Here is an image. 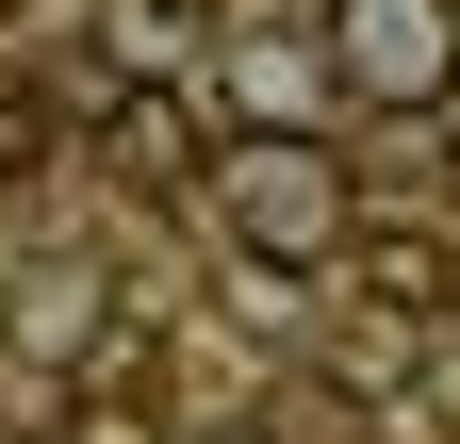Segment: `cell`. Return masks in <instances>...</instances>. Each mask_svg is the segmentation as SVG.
I'll use <instances>...</instances> for the list:
<instances>
[{
    "label": "cell",
    "instance_id": "277c9868",
    "mask_svg": "<svg viewBox=\"0 0 460 444\" xmlns=\"http://www.w3.org/2000/svg\"><path fill=\"white\" fill-rule=\"evenodd\" d=\"M99 132H115V164H132V182H181V164H198V83H115Z\"/></svg>",
    "mask_w": 460,
    "mask_h": 444
},
{
    "label": "cell",
    "instance_id": "9c48e42d",
    "mask_svg": "<svg viewBox=\"0 0 460 444\" xmlns=\"http://www.w3.org/2000/svg\"><path fill=\"white\" fill-rule=\"evenodd\" d=\"M33 444H66V428H33Z\"/></svg>",
    "mask_w": 460,
    "mask_h": 444
},
{
    "label": "cell",
    "instance_id": "6da1fadb",
    "mask_svg": "<svg viewBox=\"0 0 460 444\" xmlns=\"http://www.w3.org/2000/svg\"><path fill=\"white\" fill-rule=\"evenodd\" d=\"M198 214H214V247L230 263H263V280H296V263L345 247V164L313 132H230L198 164Z\"/></svg>",
    "mask_w": 460,
    "mask_h": 444
},
{
    "label": "cell",
    "instance_id": "52a82bcc",
    "mask_svg": "<svg viewBox=\"0 0 460 444\" xmlns=\"http://www.w3.org/2000/svg\"><path fill=\"white\" fill-rule=\"evenodd\" d=\"M33 164H49V99H17V83H0V182H33Z\"/></svg>",
    "mask_w": 460,
    "mask_h": 444
},
{
    "label": "cell",
    "instance_id": "5b68a950",
    "mask_svg": "<svg viewBox=\"0 0 460 444\" xmlns=\"http://www.w3.org/2000/svg\"><path fill=\"white\" fill-rule=\"evenodd\" d=\"M362 297H394V313H444V297H460V247H444V231H378V247H362Z\"/></svg>",
    "mask_w": 460,
    "mask_h": 444
},
{
    "label": "cell",
    "instance_id": "7a4b0ae2",
    "mask_svg": "<svg viewBox=\"0 0 460 444\" xmlns=\"http://www.w3.org/2000/svg\"><path fill=\"white\" fill-rule=\"evenodd\" d=\"M329 83L378 116H428L460 83V0H329Z\"/></svg>",
    "mask_w": 460,
    "mask_h": 444
},
{
    "label": "cell",
    "instance_id": "ba28073f",
    "mask_svg": "<svg viewBox=\"0 0 460 444\" xmlns=\"http://www.w3.org/2000/svg\"><path fill=\"white\" fill-rule=\"evenodd\" d=\"M214 444H263V428H214Z\"/></svg>",
    "mask_w": 460,
    "mask_h": 444
},
{
    "label": "cell",
    "instance_id": "3957f363",
    "mask_svg": "<svg viewBox=\"0 0 460 444\" xmlns=\"http://www.w3.org/2000/svg\"><path fill=\"white\" fill-rule=\"evenodd\" d=\"M0 329H17V362H99V329H115V297L83 280V263H33V280L0 297Z\"/></svg>",
    "mask_w": 460,
    "mask_h": 444
},
{
    "label": "cell",
    "instance_id": "30bf717a",
    "mask_svg": "<svg viewBox=\"0 0 460 444\" xmlns=\"http://www.w3.org/2000/svg\"><path fill=\"white\" fill-rule=\"evenodd\" d=\"M0 17H17V0H0Z\"/></svg>",
    "mask_w": 460,
    "mask_h": 444
},
{
    "label": "cell",
    "instance_id": "8992f818",
    "mask_svg": "<svg viewBox=\"0 0 460 444\" xmlns=\"http://www.w3.org/2000/svg\"><path fill=\"white\" fill-rule=\"evenodd\" d=\"M230 99H247V132H313V83H296V49H279V33L230 49Z\"/></svg>",
    "mask_w": 460,
    "mask_h": 444
}]
</instances>
